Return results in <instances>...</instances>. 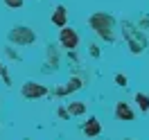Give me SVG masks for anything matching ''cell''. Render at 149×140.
I'll list each match as a JSON object with an SVG mask.
<instances>
[{
  "mask_svg": "<svg viewBox=\"0 0 149 140\" xmlns=\"http://www.w3.org/2000/svg\"><path fill=\"white\" fill-rule=\"evenodd\" d=\"M91 23H93V27L97 29V32H100L104 38H109V41L113 38V36H111V32H109V27H111V20L106 18L104 14H97V16H93V20H91Z\"/></svg>",
  "mask_w": 149,
  "mask_h": 140,
  "instance_id": "6da1fadb",
  "label": "cell"
},
{
  "mask_svg": "<svg viewBox=\"0 0 149 140\" xmlns=\"http://www.w3.org/2000/svg\"><path fill=\"white\" fill-rule=\"evenodd\" d=\"M11 41H16V43H32L34 41V34L25 27H18L11 32Z\"/></svg>",
  "mask_w": 149,
  "mask_h": 140,
  "instance_id": "7a4b0ae2",
  "label": "cell"
},
{
  "mask_svg": "<svg viewBox=\"0 0 149 140\" xmlns=\"http://www.w3.org/2000/svg\"><path fill=\"white\" fill-rule=\"evenodd\" d=\"M61 41H63L65 47H77V43H79V38H77V34L72 29H63L61 32Z\"/></svg>",
  "mask_w": 149,
  "mask_h": 140,
  "instance_id": "3957f363",
  "label": "cell"
},
{
  "mask_svg": "<svg viewBox=\"0 0 149 140\" xmlns=\"http://www.w3.org/2000/svg\"><path fill=\"white\" fill-rule=\"evenodd\" d=\"M23 93L27 95V97H41V95H45V88L43 86H34V84H27L23 88Z\"/></svg>",
  "mask_w": 149,
  "mask_h": 140,
  "instance_id": "277c9868",
  "label": "cell"
},
{
  "mask_svg": "<svg viewBox=\"0 0 149 140\" xmlns=\"http://www.w3.org/2000/svg\"><path fill=\"white\" fill-rule=\"evenodd\" d=\"M115 111H118V118H120V120H133V113L129 111V106H127V104H118V109H115Z\"/></svg>",
  "mask_w": 149,
  "mask_h": 140,
  "instance_id": "5b68a950",
  "label": "cell"
},
{
  "mask_svg": "<svg viewBox=\"0 0 149 140\" xmlns=\"http://www.w3.org/2000/svg\"><path fill=\"white\" fill-rule=\"evenodd\" d=\"M86 133H88V136H97V133H100V122L91 120L88 124H86Z\"/></svg>",
  "mask_w": 149,
  "mask_h": 140,
  "instance_id": "8992f818",
  "label": "cell"
},
{
  "mask_svg": "<svg viewBox=\"0 0 149 140\" xmlns=\"http://www.w3.org/2000/svg\"><path fill=\"white\" fill-rule=\"evenodd\" d=\"M136 102H138V106L142 109V111H149V97H147V95L138 93V95H136Z\"/></svg>",
  "mask_w": 149,
  "mask_h": 140,
  "instance_id": "52a82bcc",
  "label": "cell"
},
{
  "mask_svg": "<svg viewBox=\"0 0 149 140\" xmlns=\"http://www.w3.org/2000/svg\"><path fill=\"white\" fill-rule=\"evenodd\" d=\"M52 20H54L56 25H63V23H65V11H63V7H59V9H56V14L52 16Z\"/></svg>",
  "mask_w": 149,
  "mask_h": 140,
  "instance_id": "ba28073f",
  "label": "cell"
},
{
  "mask_svg": "<svg viewBox=\"0 0 149 140\" xmlns=\"http://www.w3.org/2000/svg\"><path fill=\"white\" fill-rule=\"evenodd\" d=\"M77 88H79V79H72V81H70V86H65L61 93H70V91H77Z\"/></svg>",
  "mask_w": 149,
  "mask_h": 140,
  "instance_id": "9c48e42d",
  "label": "cell"
},
{
  "mask_svg": "<svg viewBox=\"0 0 149 140\" xmlns=\"http://www.w3.org/2000/svg\"><path fill=\"white\" fill-rule=\"evenodd\" d=\"M70 113H84V104H72V106H70Z\"/></svg>",
  "mask_w": 149,
  "mask_h": 140,
  "instance_id": "30bf717a",
  "label": "cell"
},
{
  "mask_svg": "<svg viewBox=\"0 0 149 140\" xmlns=\"http://www.w3.org/2000/svg\"><path fill=\"white\" fill-rule=\"evenodd\" d=\"M7 5H9V7H20L23 0H7Z\"/></svg>",
  "mask_w": 149,
  "mask_h": 140,
  "instance_id": "8fae6325",
  "label": "cell"
},
{
  "mask_svg": "<svg viewBox=\"0 0 149 140\" xmlns=\"http://www.w3.org/2000/svg\"><path fill=\"white\" fill-rule=\"evenodd\" d=\"M115 81H118V84H120V86H127V79H124V77H122V75H118V77H115Z\"/></svg>",
  "mask_w": 149,
  "mask_h": 140,
  "instance_id": "7c38bea8",
  "label": "cell"
},
{
  "mask_svg": "<svg viewBox=\"0 0 149 140\" xmlns=\"http://www.w3.org/2000/svg\"><path fill=\"white\" fill-rule=\"evenodd\" d=\"M0 75H5V70H2V65H0Z\"/></svg>",
  "mask_w": 149,
  "mask_h": 140,
  "instance_id": "4fadbf2b",
  "label": "cell"
}]
</instances>
